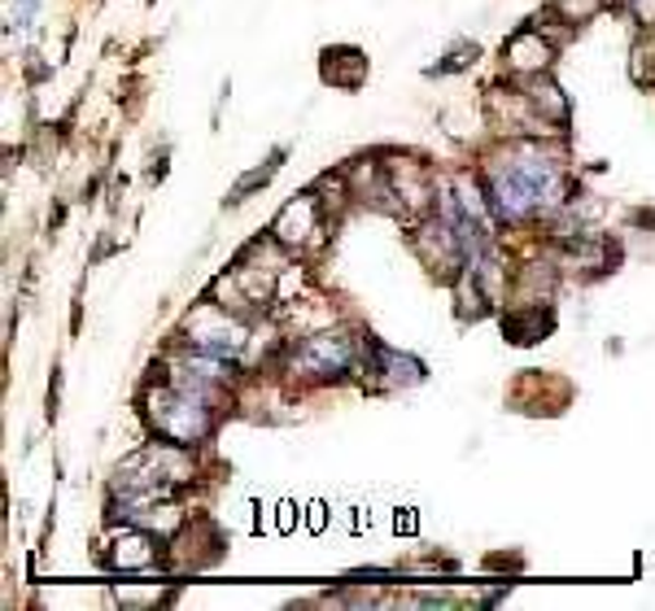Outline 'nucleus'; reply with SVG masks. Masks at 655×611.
Instances as JSON below:
<instances>
[{
  "label": "nucleus",
  "mask_w": 655,
  "mask_h": 611,
  "mask_svg": "<svg viewBox=\"0 0 655 611\" xmlns=\"http://www.w3.org/2000/svg\"><path fill=\"white\" fill-rule=\"evenodd\" d=\"M149 402H153V406H149V419H153V428H158L166 441H175V446H197V441H206V433H210L206 393H193V389L171 384V389H158Z\"/></svg>",
  "instance_id": "obj_1"
},
{
  "label": "nucleus",
  "mask_w": 655,
  "mask_h": 611,
  "mask_svg": "<svg viewBox=\"0 0 655 611\" xmlns=\"http://www.w3.org/2000/svg\"><path fill=\"white\" fill-rule=\"evenodd\" d=\"M354 362V336L345 332H315L294 349V371L302 376H341Z\"/></svg>",
  "instance_id": "obj_2"
},
{
  "label": "nucleus",
  "mask_w": 655,
  "mask_h": 611,
  "mask_svg": "<svg viewBox=\"0 0 655 611\" xmlns=\"http://www.w3.org/2000/svg\"><path fill=\"white\" fill-rule=\"evenodd\" d=\"M188 341H193L197 349L223 358V354H237V349L245 345V323L232 319V314L219 310V306H202V310L188 319Z\"/></svg>",
  "instance_id": "obj_3"
},
{
  "label": "nucleus",
  "mask_w": 655,
  "mask_h": 611,
  "mask_svg": "<svg viewBox=\"0 0 655 611\" xmlns=\"http://www.w3.org/2000/svg\"><path fill=\"white\" fill-rule=\"evenodd\" d=\"M311 232H320V201L315 197H298L294 206H285L276 228H272V237L280 245H302Z\"/></svg>",
  "instance_id": "obj_4"
},
{
  "label": "nucleus",
  "mask_w": 655,
  "mask_h": 611,
  "mask_svg": "<svg viewBox=\"0 0 655 611\" xmlns=\"http://www.w3.org/2000/svg\"><path fill=\"white\" fill-rule=\"evenodd\" d=\"M507 66H512V70H520V74L547 70V66H551V44H547V39L529 26V31L512 35V44H507Z\"/></svg>",
  "instance_id": "obj_5"
},
{
  "label": "nucleus",
  "mask_w": 655,
  "mask_h": 611,
  "mask_svg": "<svg viewBox=\"0 0 655 611\" xmlns=\"http://www.w3.org/2000/svg\"><path fill=\"white\" fill-rule=\"evenodd\" d=\"M503 332H507L516 345H529V341H538V336L551 332V314H542V306L512 310V314H503Z\"/></svg>",
  "instance_id": "obj_6"
},
{
  "label": "nucleus",
  "mask_w": 655,
  "mask_h": 611,
  "mask_svg": "<svg viewBox=\"0 0 655 611\" xmlns=\"http://www.w3.org/2000/svg\"><path fill=\"white\" fill-rule=\"evenodd\" d=\"M363 70H367V61H363V53H354V48H328L324 53V79L328 83L358 88Z\"/></svg>",
  "instance_id": "obj_7"
},
{
  "label": "nucleus",
  "mask_w": 655,
  "mask_h": 611,
  "mask_svg": "<svg viewBox=\"0 0 655 611\" xmlns=\"http://www.w3.org/2000/svg\"><path fill=\"white\" fill-rule=\"evenodd\" d=\"M158 564V542L149 533H127L114 551V568H149Z\"/></svg>",
  "instance_id": "obj_8"
},
{
  "label": "nucleus",
  "mask_w": 655,
  "mask_h": 611,
  "mask_svg": "<svg viewBox=\"0 0 655 611\" xmlns=\"http://www.w3.org/2000/svg\"><path fill=\"white\" fill-rule=\"evenodd\" d=\"M376 362L389 371V380H393V384H415V380L424 376L415 358H402V354H393V349H384V345H376Z\"/></svg>",
  "instance_id": "obj_9"
},
{
  "label": "nucleus",
  "mask_w": 655,
  "mask_h": 611,
  "mask_svg": "<svg viewBox=\"0 0 655 611\" xmlns=\"http://www.w3.org/2000/svg\"><path fill=\"white\" fill-rule=\"evenodd\" d=\"M529 101L538 105V109H547L551 118H568V101H564V92L555 88V83H533V92H529Z\"/></svg>",
  "instance_id": "obj_10"
},
{
  "label": "nucleus",
  "mask_w": 655,
  "mask_h": 611,
  "mask_svg": "<svg viewBox=\"0 0 655 611\" xmlns=\"http://www.w3.org/2000/svg\"><path fill=\"white\" fill-rule=\"evenodd\" d=\"M276 166H280V153H276V158H272L267 166H258V171H250V175H245V180H241V184L232 188V201H245V197H250V193H254L258 184H267V180L276 175Z\"/></svg>",
  "instance_id": "obj_11"
},
{
  "label": "nucleus",
  "mask_w": 655,
  "mask_h": 611,
  "mask_svg": "<svg viewBox=\"0 0 655 611\" xmlns=\"http://www.w3.org/2000/svg\"><path fill=\"white\" fill-rule=\"evenodd\" d=\"M481 310H485V306H481V289L472 285V267H468V272L459 276V314H463V319H468V314L476 319Z\"/></svg>",
  "instance_id": "obj_12"
},
{
  "label": "nucleus",
  "mask_w": 655,
  "mask_h": 611,
  "mask_svg": "<svg viewBox=\"0 0 655 611\" xmlns=\"http://www.w3.org/2000/svg\"><path fill=\"white\" fill-rule=\"evenodd\" d=\"M468 57H476V44H459V48L450 53V61H446L441 70H459V66H468Z\"/></svg>",
  "instance_id": "obj_13"
},
{
  "label": "nucleus",
  "mask_w": 655,
  "mask_h": 611,
  "mask_svg": "<svg viewBox=\"0 0 655 611\" xmlns=\"http://www.w3.org/2000/svg\"><path fill=\"white\" fill-rule=\"evenodd\" d=\"M294 511H298L294 503H280V516H276V529H280V533H294V520H298Z\"/></svg>",
  "instance_id": "obj_14"
},
{
  "label": "nucleus",
  "mask_w": 655,
  "mask_h": 611,
  "mask_svg": "<svg viewBox=\"0 0 655 611\" xmlns=\"http://www.w3.org/2000/svg\"><path fill=\"white\" fill-rule=\"evenodd\" d=\"M307 524H311V533H324V524H328V507H324V503H315V507H311Z\"/></svg>",
  "instance_id": "obj_15"
},
{
  "label": "nucleus",
  "mask_w": 655,
  "mask_h": 611,
  "mask_svg": "<svg viewBox=\"0 0 655 611\" xmlns=\"http://www.w3.org/2000/svg\"><path fill=\"white\" fill-rule=\"evenodd\" d=\"M398 533H415V511H398Z\"/></svg>",
  "instance_id": "obj_16"
},
{
  "label": "nucleus",
  "mask_w": 655,
  "mask_h": 611,
  "mask_svg": "<svg viewBox=\"0 0 655 611\" xmlns=\"http://www.w3.org/2000/svg\"><path fill=\"white\" fill-rule=\"evenodd\" d=\"M634 9H639V18H647V22L655 18V0H634Z\"/></svg>",
  "instance_id": "obj_17"
}]
</instances>
